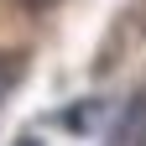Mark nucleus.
Segmentation results:
<instances>
[{"label": "nucleus", "instance_id": "1", "mask_svg": "<svg viewBox=\"0 0 146 146\" xmlns=\"http://www.w3.org/2000/svg\"><path fill=\"white\" fill-rule=\"evenodd\" d=\"M110 146H146V89L136 99H125V115L115 125V136H110Z\"/></svg>", "mask_w": 146, "mask_h": 146}, {"label": "nucleus", "instance_id": "2", "mask_svg": "<svg viewBox=\"0 0 146 146\" xmlns=\"http://www.w3.org/2000/svg\"><path fill=\"white\" fill-rule=\"evenodd\" d=\"M99 115H104V104H99V99H89V104H73L68 115H63V125H68V131H94Z\"/></svg>", "mask_w": 146, "mask_h": 146}, {"label": "nucleus", "instance_id": "3", "mask_svg": "<svg viewBox=\"0 0 146 146\" xmlns=\"http://www.w3.org/2000/svg\"><path fill=\"white\" fill-rule=\"evenodd\" d=\"M5 89H11V63L0 58V99H5Z\"/></svg>", "mask_w": 146, "mask_h": 146}, {"label": "nucleus", "instance_id": "4", "mask_svg": "<svg viewBox=\"0 0 146 146\" xmlns=\"http://www.w3.org/2000/svg\"><path fill=\"white\" fill-rule=\"evenodd\" d=\"M21 5H26V11H47L52 0H21Z\"/></svg>", "mask_w": 146, "mask_h": 146}, {"label": "nucleus", "instance_id": "5", "mask_svg": "<svg viewBox=\"0 0 146 146\" xmlns=\"http://www.w3.org/2000/svg\"><path fill=\"white\" fill-rule=\"evenodd\" d=\"M16 146H42V141H36V136H21V141H16Z\"/></svg>", "mask_w": 146, "mask_h": 146}]
</instances>
